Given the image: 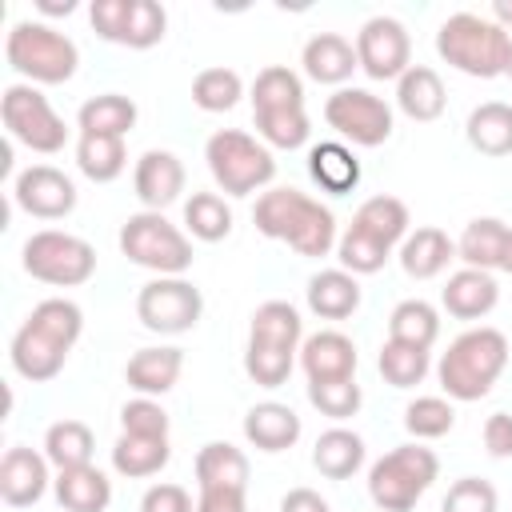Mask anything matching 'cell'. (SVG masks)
<instances>
[{
	"label": "cell",
	"mask_w": 512,
	"mask_h": 512,
	"mask_svg": "<svg viewBox=\"0 0 512 512\" xmlns=\"http://www.w3.org/2000/svg\"><path fill=\"white\" fill-rule=\"evenodd\" d=\"M396 260H400L408 280H436L456 260V240L444 228L424 224V228L404 236V244L396 248Z\"/></svg>",
	"instance_id": "obj_23"
},
{
	"label": "cell",
	"mask_w": 512,
	"mask_h": 512,
	"mask_svg": "<svg viewBox=\"0 0 512 512\" xmlns=\"http://www.w3.org/2000/svg\"><path fill=\"white\" fill-rule=\"evenodd\" d=\"M40 452L48 456V464H52L56 472L84 468V464H92L96 436H92V428H88L84 420H56V424H48Z\"/></svg>",
	"instance_id": "obj_37"
},
{
	"label": "cell",
	"mask_w": 512,
	"mask_h": 512,
	"mask_svg": "<svg viewBox=\"0 0 512 512\" xmlns=\"http://www.w3.org/2000/svg\"><path fill=\"white\" fill-rule=\"evenodd\" d=\"M184 164L176 152L168 148H148L136 168H132V188H136V200L148 208V212H164L168 204H176L184 196Z\"/></svg>",
	"instance_id": "obj_17"
},
{
	"label": "cell",
	"mask_w": 512,
	"mask_h": 512,
	"mask_svg": "<svg viewBox=\"0 0 512 512\" xmlns=\"http://www.w3.org/2000/svg\"><path fill=\"white\" fill-rule=\"evenodd\" d=\"M120 432L124 436H148V440H168V412L152 396H136L120 408Z\"/></svg>",
	"instance_id": "obj_48"
},
{
	"label": "cell",
	"mask_w": 512,
	"mask_h": 512,
	"mask_svg": "<svg viewBox=\"0 0 512 512\" xmlns=\"http://www.w3.org/2000/svg\"><path fill=\"white\" fill-rule=\"evenodd\" d=\"M244 96V80L236 68H204L192 80V104L200 112H232Z\"/></svg>",
	"instance_id": "obj_44"
},
{
	"label": "cell",
	"mask_w": 512,
	"mask_h": 512,
	"mask_svg": "<svg viewBox=\"0 0 512 512\" xmlns=\"http://www.w3.org/2000/svg\"><path fill=\"white\" fill-rule=\"evenodd\" d=\"M304 424L296 416V408L280 404V400H260L244 412V440L256 448V452H288L296 440H300Z\"/></svg>",
	"instance_id": "obj_22"
},
{
	"label": "cell",
	"mask_w": 512,
	"mask_h": 512,
	"mask_svg": "<svg viewBox=\"0 0 512 512\" xmlns=\"http://www.w3.org/2000/svg\"><path fill=\"white\" fill-rule=\"evenodd\" d=\"M500 272L512 276V232H508V244H504V256H500Z\"/></svg>",
	"instance_id": "obj_56"
},
{
	"label": "cell",
	"mask_w": 512,
	"mask_h": 512,
	"mask_svg": "<svg viewBox=\"0 0 512 512\" xmlns=\"http://www.w3.org/2000/svg\"><path fill=\"white\" fill-rule=\"evenodd\" d=\"M8 360H12V372H16L20 380H28V384H48V380H56V376L64 372L68 352L56 348V344H48V340H40L36 332H28V328L20 324L16 336H12V344H8Z\"/></svg>",
	"instance_id": "obj_31"
},
{
	"label": "cell",
	"mask_w": 512,
	"mask_h": 512,
	"mask_svg": "<svg viewBox=\"0 0 512 512\" xmlns=\"http://www.w3.org/2000/svg\"><path fill=\"white\" fill-rule=\"evenodd\" d=\"M196 512H248V492H240V488H200Z\"/></svg>",
	"instance_id": "obj_52"
},
{
	"label": "cell",
	"mask_w": 512,
	"mask_h": 512,
	"mask_svg": "<svg viewBox=\"0 0 512 512\" xmlns=\"http://www.w3.org/2000/svg\"><path fill=\"white\" fill-rule=\"evenodd\" d=\"M496 304H500V284L492 272H480V268H460L440 288V308L452 320H484Z\"/></svg>",
	"instance_id": "obj_21"
},
{
	"label": "cell",
	"mask_w": 512,
	"mask_h": 512,
	"mask_svg": "<svg viewBox=\"0 0 512 512\" xmlns=\"http://www.w3.org/2000/svg\"><path fill=\"white\" fill-rule=\"evenodd\" d=\"M376 368H380L384 384H392V388H416L432 372V352L428 348H416V344L384 340L380 344V356H376Z\"/></svg>",
	"instance_id": "obj_42"
},
{
	"label": "cell",
	"mask_w": 512,
	"mask_h": 512,
	"mask_svg": "<svg viewBox=\"0 0 512 512\" xmlns=\"http://www.w3.org/2000/svg\"><path fill=\"white\" fill-rule=\"evenodd\" d=\"M52 464L44 452L36 448H24V444H12L4 456H0V500L8 508H32L44 500V492L52 488Z\"/></svg>",
	"instance_id": "obj_16"
},
{
	"label": "cell",
	"mask_w": 512,
	"mask_h": 512,
	"mask_svg": "<svg viewBox=\"0 0 512 512\" xmlns=\"http://www.w3.org/2000/svg\"><path fill=\"white\" fill-rule=\"evenodd\" d=\"M440 512H500V496L488 480L460 476V480L448 484V492L440 500Z\"/></svg>",
	"instance_id": "obj_49"
},
{
	"label": "cell",
	"mask_w": 512,
	"mask_h": 512,
	"mask_svg": "<svg viewBox=\"0 0 512 512\" xmlns=\"http://www.w3.org/2000/svg\"><path fill=\"white\" fill-rule=\"evenodd\" d=\"M304 300H308V312L320 320H348L364 300L360 276H352L344 268H320L308 276Z\"/></svg>",
	"instance_id": "obj_24"
},
{
	"label": "cell",
	"mask_w": 512,
	"mask_h": 512,
	"mask_svg": "<svg viewBox=\"0 0 512 512\" xmlns=\"http://www.w3.org/2000/svg\"><path fill=\"white\" fill-rule=\"evenodd\" d=\"M436 336H440V312H436V304L412 296V300H400L388 312V340L416 344V348H428L432 352Z\"/></svg>",
	"instance_id": "obj_40"
},
{
	"label": "cell",
	"mask_w": 512,
	"mask_h": 512,
	"mask_svg": "<svg viewBox=\"0 0 512 512\" xmlns=\"http://www.w3.org/2000/svg\"><path fill=\"white\" fill-rule=\"evenodd\" d=\"M464 136L480 156H512V104L504 100H484L468 112L464 120Z\"/></svg>",
	"instance_id": "obj_35"
},
{
	"label": "cell",
	"mask_w": 512,
	"mask_h": 512,
	"mask_svg": "<svg viewBox=\"0 0 512 512\" xmlns=\"http://www.w3.org/2000/svg\"><path fill=\"white\" fill-rule=\"evenodd\" d=\"M436 476H440V460H436L432 448H424L420 440L396 444L392 452L372 460V468H368V500L380 512H412L420 504V496L436 484Z\"/></svg>",
	"instance_id": "obj_7"
},
{
	"label": "cell",
	"mask_w": 512,
	"mask_h": 512,
	"mask_svg": "<svg viewBox=\"0 0 512 512\" xmlns=\"http://www.w3.org/2000/svg\"><path fill=\"white\" fill-rule=\"evenodd\" d=\"M396 108L416 120V124H432L444 116L448 108V92H444V80L436 68L428 64H412L400 80H396Z\"/></svg>",
	"instance_id": "obj_25"
},
{
	"label": "cell",
	"mask_w": 512,
	"mask_h": 512,
	"mask_svg": "<svg viewBox=\"0 0 512 512\" xmlns=\"http://www.w3.org/2000/svg\"><path fill=\"white\" fill-rule=\"evenodd\" d=\"M508 52H512V36L492 20V16H476V12H456L436 28V56L472 76V80H496L508 68Z\"/></svg>",
	"instance_id": "obj_4"
},
{
	"label": "cell",
	"mask_w": 512,
	"mask_h": 512,
	"mask_svg": "<svg viewBox=\"0 0 512 512\" xmlns=\"http://www.w3.org/2000/svg\"><path fill=\"white\" fill-rule=\"evenodd\" d=\"M280 512H332V504L316 488H288L280 496Z\"/></svg>",
	"instance_id": "obj_53"
},
{
	"label": "cell",
	"mask_w": 512,
	"mask_h": 512,
	"mask_svg": "<svg viewBox=\"0 0 512 512\" xmlns=\"http://www.w3.org/2000/svg\"><path fill=\"white\" fill-rule=\"evenodd\" d=\"M404 428L412 440H440L456 428V404L448 396H416L404 404Z\"/></svg>",
	"instance_id": "obj_43"
},
{
	"label": "cell",
	"mask_w": 512,
	"mask_h": 512,
	"mask_svg": "<svg viewBox=\"0 0 512 512\" xmlns=\"http://www.w3.org/2000/svg\"><path fill=\"white\" fill-rule=\"evenodd\" d=\"M364 460H368L364 436L352 432V428H344V424L320 432L316 444H312V468L324 480H348V476H356L364 468Z\"/></svg>",
	"instance_id": "obj_28"
},
{
	"label": "cell",
	"mask_w": 512,
	"mask_h": 512,
	"mask_svg": "<svg viewBox=\"0 0 512 512\" xmlns=\"http://www.w3.org/2000/svg\"><path fill=\"white\" fill-rule=\"evenodd\" d=\"M184 372V348L176 344H152V348H136L124 364V380L136 396H164L176 388Z\"/></svg>",
	"instance_id": "obj_20"
},
{
	"label": "cell",
	"mask_w": 512,
	"mask_h": 512,
	"mask_svg": "<svg viewBox=\"0 0 512 512\" xmlns=\"http://www.w3.org/2000/svg\"><path fill=\"white\" fill-rule=\"evenodd\" d=\"M76 168L92 184H112L128 168V148L116 136H76Z\"/></svg>",
	"instance_id": "obj_41"
},
{
	"label": "cell",
	"mask_w": 512,
	"mask_h": 512,
	"mask_svg": "<svg viewBox=\"0 0 512 512\" xmlns=\"http://www.w3.org/2000/svg\"><path fill=\"white\" fill-rule=\"evenodd\" d=\"M252 224H256L260 236L280 240L296 256H308V260H320V256L336 252V240H340L332 208L312 200L300 188H268V192H260L256 208H252Z\"/></svg>",
	"instance_id": "obj_1"
},
{
	"label": "cell",
	"mask_w": 512,
	"mask_h": 512,
	"mask_svg": "<svg viewBox=\"0 0 512 512\" xmlns=\"http://www.w3.org/2000/svg\"><path fill=\"white\" fill-rule=\"evenodd\" d=\"M248 100H252L256 136L268 148L292 152V148L308 144L312 120H308V108H304V80H300V72H292L288 64L260 68L252 88H248Z\"/></svg>",
	"instance_id": "obj_3"
},
{
	"label": "cell",
	"mask_w": 512,
	"mask_h": 512,
	"mask_svg": "<svg viewBox=\"0 0 512 512\" xmlns=\"http://www.w3.org/2000/svg\"><path fill=\"white\" fill-rule=\"evenodd\" d=\"M336 260H340V268L352 272V276H372V272H380V268L392 260V248L376 244L372 236H364V232H356V228H344L340 240H336Z\"/></svg>",
	"instance_id": "obj_45"
},
{
	"label": "cell",
	"mask_w": 512,
	"mask_h": 512,
	"mask_svg": "<svg viewBox=\"0 0 512 512\" xmlns=\"http://www.w3.org/2000/svg\"><path fill=\"white\" fill-rule=\"evenodd\" d=\"M204 164L212 184L224 196H252V192H268V184L276 180V156L272 148L244 132V128H220L208 136L204 144Z\"/></svg>",
	"instance_id": "obj_6"
},
{
	"label": "cell",
	"mask_w": 512,
	"mask_h": 512,
	"mask_svg": "<svg viewBox=\"0 0 512 512\" xmlns=\"http://www.w3.org/2000/svg\"><path fill=\"white\" fill-rule=\"evenodd\" d=\"M324 124L340 140H348L352 148H380V144H388L396 116H392V104L384 96L348 84L324 100Z\"/></svg>",
	"instance_id": "obj_11"
},
{
	"label": "cell",
	"mask_w": 512,
	"mask_h": 512,
	"mask_svg": "<svg viewBox=\"0 0 512 512\" xmlns=\"http://www.w3.org/2000/svg\"><path fill=\"white\" fill-rule=\"evenodd\" d=\"M408 224H412L408 204H404L400 196L380 192V196H368V200L356 208V216H352L348 228H356V232H364V236H372L376 244H384V248L396 252V248L404 244V236L412 232Z\"/></svg>",
	"instance_id": "obj_29"
},
{
	"label": "cell",
	"mask_w": 512,
	"mask_h": 512,
	"mask_svg": "<svg viewBox=\"0 0 512 512\" xmlns=\"http://www.w3.org/2000/svg\"><path fill=\"white\" fill-rule=\"evenodd\" d=\"M300 364L296 352H280V348H264V344H244V376L256 388H280L292 368Z\"/></svg>",
	"instance_id": "obj_47"
},
{
	"label": "cell",
	"mask_w": 512,
	"mask_h": 512,
	"mask_svg": "<svg viewBox=\"0 0 512 512\" xmlns=\"http://www.w3.org/2000/svg\"><path fill=\"white\" fill-rule=\"evenodd\" d=\"M52 492L64 512H108V504H112V480L96 464L56 472Z\"/></svg>",
	"instance_id": "obj_30"
},
{
	"label": "cell",
	"mask_w": 512,
	"mask_h": 512,
	"mask_svg": "<svg viewBox=\"0 0 512 512\" xmlns=\"http://www.w3.org/2000/svg\"><path fill=\"white\" fill-rule=\"evenodd\" d=\"M172 460L168 440H148V436H116L112 444V472L124 480H148Z\"/></svg>",
	"instance_id": "obj_38"
},
{
	"label": "cell",
	"mask_w": 512,
	"mask_h": 512,
	"mask_svg": "<svg viewBox=\"0 0 512 512\" xmlns=\"http://www.w3.org/2000/svg\"><path fill=\"white\" fill-rule=\"evenodd\" d=\"M0 120H4V132L28 152L56 156L68 144V124L36 84H24V80L8 84L0 96Z\"/></svg>",
	"instance_id": "obj_10"
},
{
	"label": "cell",
	"mask_w": 512,
	"mask_h": 512,
	"mask_svg": "<svg viewBox=\"0 0 512 512\" xmlns=\"http://www.w3.org/2000/svg\"><path fill=\"white\" fill-rule=\"evenodd\" d=\"M12 200L20 212L36 216V220H64L76 212V184L68 172L52 168V164H28L16 180H12Z\"/></svg>",
	"instance_id": "obj_15"
},
{
	"label": "cell",
	"mask_w": 512,
	"mask_h": 512,
	"mask_svg": "<svg viewBox=\"0 0 512 512\" xmlns=\"http://www.w3.org/2000/svg\"><path fill=\"white\" fill-rule=\"evenodd\" d=\"M92 32L120 48H156L168 32V12L156 0H92Z\"/></svg>",
	"instance_id": "obj_13"
},
{
	"label": "cell",
	"mask_w": 512,
	"mask_h": 512,
	"mask_svg": "<svg viewBox=\"0 0 512 512\" xmlns=\"http://www.w3.org/2000/svg\"><path fill=\"white\" fill-rule=\"evenodd\" d=\"M140 512H196L184 484H152L140 496Z\"/></svg>",
	"instance_id": "obj_50"
},
{
	"label": "cell",
	"mask_w": 512,
	"mask_h": 512,
	"mask_svg": "<svg viewBox=\"0 0 512 512\" xmlns=\"http://www.w3.org/2000/svg\"><path fill=\"white\" fill-rule=\"evenodd\" d=\"M308 176L328 196H348L360 188V160L344 140H320L308 148Z\"/></svg>",
	"instance_id": "obj_26"
},
{
	"label": "cell",
	"mask_w": 512,
	"mask_h": 512,
	"mask_svg": "<svg viewBox=\"0 0 512 512\" xmlns=\"http://www.w3.org/2000/svg\"><path fill=\"white\" fill-rule=\"evenodd\" d=\"M4 60L24 84H68L80 68V48L72 36L56 32L44 20H16L4 36Z\"/></svg>",
	"instance_id": "obj_5"
},
{
	"label": "cell",
	"mask_w": 512,
	"mask_h": 512,
	"mask_svg": "<svg viewBox=\"0 0 512 512\" xmlns=\"http://www.w3.org/2000/svg\"><path fill=\"white\" fill-rule=\"evenodd\" d=\"M204 296L184 276H152L136 292V320L156 336H184L200 324Z\"/></svg>",
	"instance_id": "obj_12"
},
{
	"label": "cell",
	"mask_w": 512,
	"mask_h": 512,
	"mask_svg": "<svg viewBox=\"0 0 512 512\" xmlns=\"http://www.w3.org/2000/svg\"><path fill=\"white\" fill-rule=\"evenodd\" d=\"M356 60L368 80H400L412 68V36L396 16H372L356 32Z\"/></svg>",
	"instance_id": "obj_14"
},
{
	"label": "cell",
	"mask_w": 512,
	"mask_h": 512,
	"mask_svg": "<svg viewBox=\"0 0 512 512\" xmlns=\"http://www.w3.org/2000/svg\"><path fill=\"white\" fill-rule=\"evenodd\" d=\"M248 344H264V348H280V352L300 356V344H304L300 308L288 300H264L248 320Z\"/></svg>",
	"instance_id": "obj_27"
},
{
	"label": "cell",
	"mask_w": 512,
	"mask_h": 512,
	"mask_svg": "<svg viewBox=\"0 0 512 512\" xmlns=\"http://www.w3.org/2000/svg\"><path fill=\"white\" fill-rule=\"evenodd\" d=\"M504 76H508V80H512V52H508V68H504Z\"/></svg>",
	"instance_id": "obj_57"
},
{
	"label": "cell",
	"mask_w": 512,
	"mask_h": 512,
	"mask_svg": "<svg viewBox=\"0 0 512 512\" xmlns=\"http://www.w3.org/2000/svg\"><path fill=\"white\" fill-rule=\"evenodd\" d=\"M20 264L40 284L80 288L96 276V248L84 236H72V232H60V228H40L24 240Z\"/></svg>",
	"instance_id": "obj_9"
},
{
	"label": "cell",
	"mask_w": 512,
	"mask_h": 512,
	"mask_svg": "<svg viewBox=\"0 0 512 512\" xmlns=\"http://www.w3.org/2000/svg\"><path fill=\"white\" fill-rule=\"evenodd\" d=\"M116 244L128 256V264L148 268L152 276H184L196 260L188 232L180 224H172L164 212H148V208L132 212L120 224Z\"/></svg>",
	"instance_id": "obj_8"
},
{
	"label": "cell",
	"mask_w": 512,
	"mask_h": 512,
	"mask_svg": "<svg viewBox=\"0 0 512 512\" xmlns=\"http://www.w3.org/2000/svg\"><path fill=\"white\" fill-rule=\"evenodd\" d=\"M232 224H236V216H232V208L220 192H192L184 200V232L192 240L220 244V240L232 236Z\"/></svg>",
	"instance_id": "obj_39"
},
{
	"label": "cell",
	"mask_w": 512,
	"mask_h": 512,
	"mask_svg": "<svg viewBox=\"0 0 512 512\" xmlns=\"http://www.w3.org/2000/svg\"><path fill=\"white\" fill-rule=\"evenodd\" d=\"M300 68L308 80L316 84H332V88H348L352 72L360 68L356 60V44L340 32H316L304 48H300Z\"/></svg>",
	"instance_id": "obj_19"
},
{
	"label": "cell",
	"mask_w": 512,
	"mask_h": 512,
	"mask_svg": "<svg viewBox=\"0 0 512 512\" xmlns=\"http://www.w3.org/2000/svg\"><path fill=\"white\" fill-rule=\"evenodd\" d=\"M356 364H360V356H356L352 336H344L336 328H320V332L304 336V344H300V368H304L308 384L352 380Z\"/></svg>",
	"instance_id": "obj_18"
},
{
	"label": "cell",
	"mask_w": 512,
	"mask_h": 512,
	"mask_svg": "<svg viewBox=\"0 0 512 512\" xmlns=\"http://www.w3.org/2000/svg\"><path fill=\"white\" fill-rule=\"evenodd\" d=\"M136 120H140L136 100H128L120 92H100V96L84 100L80 112H76L80 136H116V140H124L136 128Z\"/></svg>",
	"instance_id": "obj_32"
},
{
	"label": "cell",
	"mask_w": 512,
	"mask_h": 512,
	"mask_svg": "<svg viewBox=\"0 0 512 512\" xmlns=\"http://www.w3.org/2000/svg\"><path fill=\"white\" fill-rule=\"evenodd\" d=\"M492 20L512 36V0H492Z\"/></svg>",
	"instance_id": "obj_55"
},
{
	"label": "cell",
	"mask_w": 512,
	"mask_h": 512,
	"mask_svg": "<svg viewBox=\"0 0 512 512\" xmlns=\"http://www.w3.org/2000/svg\"><path fill=\"white\" fill-rule=\"evenodd\" d=\"M248 456L244 448L228 444V440H208L200 452H196V484L200 488H240L248 492Z\"/></svg>",
	"instance_id": "obj_36"
},
{
	"label": "cell",
	"mask_w": 512,
	"mask_h": 512,
	"mask_svg": "<svg viewBox=\"0 0 512 512\" xmlns=\"http://www.w3.org/2000/svg\"><path fill=\"white\" fill-rule=\"evenodd\" d=\"M24 328L36 332V336L48 340V344L72 352L76 340H80V332H84V312H80V304L68 300V296H48V300H40V304L24 316Z\"/></svg>",
	"instance_id": "obj_34"
},
{
	"label": "cell",
	"mask_w": 512,
	"mask_h": 512,
	"mask_svg": "<svg viewBox=\"0 0 512 512\" xmlns=\"http://www.w3.org/2000/svg\"><path fill=\"white\" fill-rule=\"evenodd\" d=\"M36 12H44V16H72L76 0H36Z\"/></svg>",
	"instance_id": "obj_54"
},
{
	"label": "cell",
	"mask_w": 512,
	"mask_h": 512,
	"mask_svg": "<svg viewBox=\"0 0 512 512\" xmlns=\"http://www.w3.org/2000/svg\"><path fill=\"white\" fill-rule=\"evenodd\" d=\"M508 336L500 328H464L448 352H440L436 360V380L444 388V396L452 404H472V400H484L496 380L504 376L508 368Z\"/></svg>",
	"instance_id": "obj_2"
},
{
	"label": "cell",
	"mask_w": 512,
	"mask_h": 512,
	"mask_svg": "<svg viewBox=\"0 0 512 512\" xmlns=\"http://www.w3.org/2000/svg\"><path fill=\"white\" fill-rule=\"evenodd\" d=\"M308 404H312L320 416L344 424V420H352V416L360 412L364 392H360L356 376H352V380H324V384H308Z\"/></svg>",
	"instance_id": "obj_46"
},
{
	"label": "cell",
	"mask_w": 512,
	"mask_h": 512,
	"mask_svg": "<svg viewBox=\"0 0 512 512\" xmlns=\"http://www.w3.org/2000/svg\"><path fill=\"white\" fill-rule=\"evenodd\" d=\"M484 448L496 460H512V412H492L484 420Z\"/></svg>",
	"instance_id": "obj_51"
},
{
	"label": "cell",
	"mask_w": 512,
	"mask_h": 512,
	"mask_svg": "<svg viewBox=\"0 0 512 512\" xmlns=\"http://www.w3.org/2000/svg\"><path fill=\"white\" fill-rule=\"evenodd\" d=\"M508 224L500 216H476L464 224L460 240H456V260H464V268H480V272H500V256L508 244Z\"/></svg>",
	"instance_id": "obj_33"
}]
</instances>
